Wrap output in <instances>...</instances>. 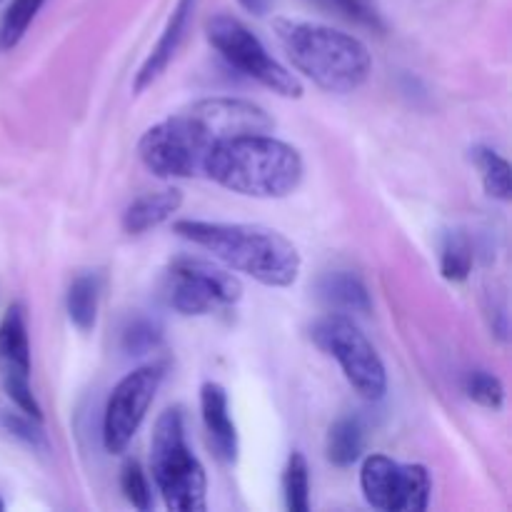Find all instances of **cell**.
<instances>
[{"mask_svg":"<svg viewBox=\"0 0 512 512\" xmlns=\"http://www.w3.org/2000/svg\"><path fill=\"white\" fill-rule=\"evenodd\" d=\"M270 130L273 118L250 100L205 98L145 130L138 153L145 168L158 178H195L203 175L205 158L218 143Z\"/></svg>","mask_w":512,"mask_h":512,"instance_id":"1","label":"cell"},{"mask_svg":"<svg viewBox=\"0 0 512 512\" xmlns=\"http://www.w3.org/2000/svg\"><path fill=\"white\" fill-rule=\"evenodd\" d=\"M298 150L268 133L235 135L205 158L203 175L245 198H288L303 183Z\"/></svg>","mask_w":512,"mask_h":512,"instance_id":"2","label":"cell"},{"mask_svg":"<svg viewBox=\"0 0 512 512\" xmlns=\"http://www.w3.org/2000/svg\"><path fill=\"white\" fill-rule=\"evenodd\" d=\"M175 233L208 250L230 270L250 275L268 288H288L303 268L298 248L278 230L263 225L180 220L175 223Z\"/></svg>","mask_w":512,"mask_h":512,"instance_id":"3","label":"cell"},{"mask_svg":"<svg viewBox=\"0 0 512 512\" xmlns=\"http://www.w3.org/2000/svg\"><path fill=\"white\" fill-rule=\"evenodd\" d=\"M273 30L295 68L328 93H353L368 80L373 60L363 40L328 25L275 18Z\"/></svg>","mask_w":512,"mask_h":512,"instance_id":"4","label":"cell"},{"mask_svg":"<svg viewBox=\"0 0 512 512\" xmlns=\"http://www.w3.org/2000/svg\"><path fill=\"white\" fill-rule=\"evenodd\" d=\"M150 473L170 510H205L208 478L185 440L180 410H165L155 423L153 440H150Z\"/></svg>","mask_w":512,"mask_h":512,"instance_id":"5","label":"cell"},{"mask_svg":"<svg viewBox=\"0 0 512 512\" xmlns=\"http://www.w3.org/2000/svg\"><path fill=\"white\" fill-rule=\"evenodd\" d=\"M205 35H208L210 45L220 53V58L238 73L248 75L250 80L265 85L283 98H300L303 95V83L268 53L263 40L243 20L225 13L213 15L205 25Z\"/></svg>","mask_w":512,"mask_h":512,"instance_id":"6","label":"cell"},{"mask_svg":"<svg viewBox=\"0 0 512 512\" xmlns=\"http://www.w3.org/2000/svg\"><path fill=\"white\" fill-rule=\"evenodd\" d=\"M320 350L333 355L343 368L345 378L353 385L355 393L365 400H380L388 390V373L363 330L345 313H330L320 318L310 330Z\"/></svg>","mask_w":512,"mask_h":512,"instance_id":"7","label":"cell"},{"mask_svg":"<svg viewBox=\"0 0 512 512\" xmlns=\"http://www.w3.org/2000/svg\"><path fill=\"white\" fill-rule=\"evenodd\" d=\"M168 303L183 315H208L230 308L243 298V285L233 273L198 258H178L165 278Z\"/></svg>","mask_w":512,"mask_h":512,"instance_id":"8","label":"cell"},{"mask_svg":"<svg viewBox=\"0 0 512 512\" xmlns=\"http://www.w3.org/2000/svg\"><path fill=\"white\" fill-rule=\"evenodd\" d=\"M360 488L373 508L385 512H423L433 493L423 465H400L388 455H370L365 460Z\"/></svg>","mask_w":512,"mask_h":512,"instance_id":"9","label":"cell"},{"mask_svg":"<svg viewBox=\"0 0 512 512\" xmlns=\"http://www.w3.org/2000/svg\"><path fill=\"white\" fill-rule=\"evenodd\" d=\"M165 378L163 365H145L125 375L110 393L103 415L105 450L120 455L143 425Z\"/></svg>","mask_w":512,"mask_h":512,"instance_id":"10","label":"cell"},{"mask_svg":"<svg viewBox=\"0 0 512 512\" xmlns=\"http://www.w3.org/2000/svg\"><path fill=\"white\" fill-rule=\"evenodd\" d=\"M0 375H3L5 393L18 405L20 413L40 423L43 410L30 388V340L20 305H10L0 323Z\"/></svg>","mask_w":512,"mask_h":512,"instance_id":"11","label":"cell"},{"mask_svg":"<svg viewBox=\"0 0 512 512\" xmlns=\"http://www.w3.org/2000/svg\"><path fill=\"white\" fill-rule=\"evenodd\" d=\"M195 8H198V0H178L175 10L170 13L168 23H165V30L163 35H160L158 45H155L153 53L145 58L138 75H135V93H140V90H145L148 85H153L155 80L163 75V70L168 68L170 60H173L175 53L180 50V43L185 40V33H188Z\"/></svg>","mask_w":512,"mask_h":512,"instance_id":"12","label":"cell"},{"mask_svg":"<svg viewBox=\"0 0 512 512\" xmlns=\"http://www.w3.org/2000/svg\"><path fill=\"white\" fill-rule=\"evenodd\" d=\"M200 410H203L205 430H208V438L218 458L223 463H235L238 460V430H235L233 418H230L228 395H225L223 385H203V390H200Z\"/></svg>","mask_w":512,"mask_h":512,"instance_id":"13","label":"cell"},{"mask_svg":"<svg viewBox=\"0 0 512 512\" xmlns=\"http://www.w3.org/2000/svg\"><path fill=\"white\" fill-rule=\"evenodd\" d=\"M183 205V193L178 188H165L158 193H145L135 198L123 213V228L130 235H143L173 218Z\"/></svg>","mask_w":512,"mask_h":512,"instance_id":"14","label":"cell"},{"mask_svg":"<svg viewBox=\"0 0 512 512\" xmlns=\"http://www.w3.org/2000/svg\"><path fill=\"white\" fill-rule=\"evenodd\" d=\"M318 293L325 305H330L335 310H343V313L365 315L373 308L368 285L353 270H333V273H325L318 283Z\"/></svg>","mask_w":512,"mask_h":512,"instance_id":"15","label":"cell"},{"mask_svg":"<svg viewBox=\"0 0 512 512\" xmlns=\"http://www.w3.org/2000/svg\"><path fill=\"white\" fill-rule=\"evenodd\" d=\"M365 448V428L358 418H340L330 425L328 440H325V453L328 460L338 468H350L358 463Z\"/></svg>","mask_w":512,"mask_h":512,"instance_id":"16","label":"cell"},{"mask_svg":"<svg viewBox=\"0 0 512 512\" xmlns=\"http://www.w3.org/2000/svg\"><path fill=\"white\" fill-rule=\"evenodd\" d=\"M98 300H100V278L93 273L78 275L70 283L68 298V318L78 330H90L98 320Z\"/></svg>","mask_w":512,"mask_h":512,"instance_id":"17","label":"cell"},{"mask_svg":"<svg viewBox=\"0 0 512 512\" xmlns=\"http://www.w3.org/2000/svg\"><path fill=\"white\" fill-rule=\"evenodd\" d=\"M310 3L318 5L325 13L335 15V18L345 20V23L370 30V33L383 35L388 30V23H385L375 0H310Z\"/></svg>","mask_w":512,"mask_h":512,"instance_id":"18","label":"cell"},{"mask_svg":"<svg viewBox=\"0 0 512 512\" xmlns=\"http://www.w3.org/2000/svg\"><path fill=\"white\" fill-rule=\"evenodd\" d=\"M473 160L483 175V185L488 195L508 203L512 198V180H510V163L490 148H475Z\"/></svg>","mask_w":512,"mask_h":512,"instance_id":"19","label":"cell"},{"mask_svg":"<svg viewBox=\"0 0 512 512\" xmlns=\"http://www.w3.org/2000/svg\"><path fill=\"white\" fill-rule=\"evenodd\" d=\"M473 243L465 233L455 230L448 233L443 243V255H440V270H443L445 280H453V283H463L468 280L470 270H473Z\"/></svg>","mask_w":512,"mask_h":512,"instance_id":"20","label":"cell"},{"mask_svg":"<svg viewBox=\"0 0 512 512\" xmlns=\"http://www.w3.org/2000/svg\"><path fill=\"white\" fill-rule=\"evenodd\" d=\"M45 0H13L0 20V50H10L23 40Z\"/></svg>","mask_w":512,"mask_h":512,"instance_id":"21","label":"cell"},{"mask_svg":"<svg viewBox=\"0 0 512 512\" xmlns=\"http://www.w3.org/2000/svg\"><path fill=\"white\" fill-rule=\"evenodd\" d=\"M283 493L285 508L290 512H308L310 510V470L308 460L300 453L290 455L283 475Z\"/></svg>","mask_w":512,"mask_h":512,"instance_id":"22","label":"cell"},{"mask_svg":"<svg viewBox=\"0 0 512 512\" xmlns=\"http://www.w3.org/2000/svg\"><path fill=\"white\" fill-rule=\"evenodd\" d=\"M465 393H468L473 403L490 410H500L505 403L503 383L493 373H488V370H470L465 375Z\"/></svg>","mask_w":512,"mask_h":512,"instance_id":"23","label":"cell"},{"mask_svg":"<svg viewBox=\"0 0 512 512\" xmlns=\"http://www.w3.org/2000/svg\"><path fill=\"white\" fill-rule=\"evenodd\" d=\"M120 490H123L125 500H128L133 508H153V490H150V483L148 478H145L138 460H130V463L123 465V473H120Z\"/></svg>","mask_w":512,"mask_h":512,"instance_id":"24","label":"cell"},{"mask_svg":"<svg viewBox=\"0 0 512 512\" xmlns=\"http://www.w3.org/2000/svg\"><path fill=\"white\" fill-rule=\"evenodd\" d=\"M160 345V328L150 320H133L123 333V348L128 355H145Z\"/></svg>","mask_w":512,"mask_h":512,"instance_id":"25","label":"cell"},{"mask_svg":"<svg viewBox=\"0 0 512 512\" xmlns=\"http://www.w3.org/2000/svg\"><path fill=\"white\" fill-rule=\"evenodd\" d=\"M38 423V420H35ZM3 428L8 430L10 435L20 438L23 443H28L30 448L35 450H45V438L38 428L33 425V418H20V415H3Z\"/></svg>","mask_w":512,"mask_h":512,"instance_id":"26","label":"cell"},{"mask_svg":"<svg viewBox=\"0 0 512 512\" xmlns=\"http://www.w3.org/2000/svg\"><path fill=\"white\" fill-rule=\"evenodd\" d=\"M238 3L253 15H265L270 8H273V0H238Z\"/></svg>","mask_w":512,"mask_h":512,"instance_id":"27","label":"cell"},{"mask_svg":"<svg viewBox=\"0 0 512 512\" xmlns=\"http://www.w3.org/2000/svg\"><path fill=\"white\" fill-rule=\"evenodd\" d=\"M5 510V503H3V500H0V512H3Z\"/></svg>","mask_w":512,"mask_h":512,"instance_id":"28","label":"cell"}]
</instances>
